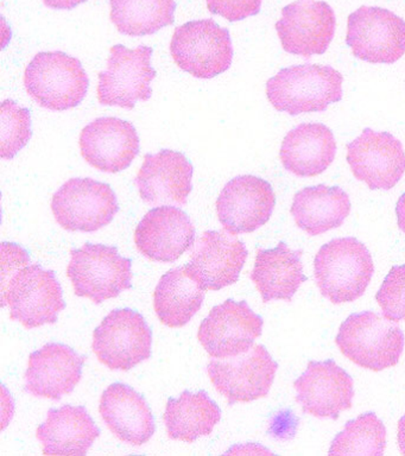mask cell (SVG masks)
<instances>
[{
    "label": "cell",
    "mask_w": 405,
    "mask_h": 456,
    "mask_svg": "<svg viewBox=\"0 0 405 456\" xmlns=\"http://www.w3.org/2000/svg\"><path fill=\"white\" fill-rule=\"evenodd\" d=\"M344 77L336 68L302 64L283 68L266 82V96L273 109L290 116L325 112L343 99Z\"/></svg>",
    "instance_id": "6da1fadb"
},
{
    "label": "cell",
    "mask_w": 405,
    "mask_h": 456,
    "mask_svg": "<svg viewBox=\"0 0 405 456\" xmlns=\"http://www.w3.org/2000/svg\"><path fill=\"white\" fill-rule=\"evenodd\" d=\"M375 273L371 253L358 239L337 238L323 245L314 259V277L323 297L333 305L357 301Z\"/></svg>",
    "instance_id": "7a4b0ae2"
},
{
    "label": "cell",
    "mask_w": 405,
    "mask_h": 456,
    "mask_svg": "<svg viewBox=\"0 0 405 456\" xmlns=\"http://www.w3.org/2000/svg\"><path fill=\"white\" fill-rule=\"evenodd\" d=\"M337 348L362 369L380 372L396 366L404 351L405 338L397 322L379 314H352L336 338Z\"/></svg>",
    "instance_id": "3957f363"
},
{
    "label": "cell",
    "mask_w": 405,
    "mask_h": 456,
    "mask_svg": "<svg viewBox=\"0 0 405 456\" xmlns=\"http://www.w3.org/2000/svg\"><path fill=\"white\" fill-rule=\"evenodd\" d=\"M2 303L10 319L27 330L54 324L66 308L61 284L54 271L29 264L2 281Z\"/></svg>",
    "instance_id": "277c9868"
},
{
    "label": "cell",
    "mask_w": 405,
    "mask_h": 456,
    "mask_svg": "<svg viewBox=\"0 0 405 456\" xmlns=\"http://www.w3.org/2000/svg\"><path fill=\"white\" fill-rule=\"evenodd\" d=\"M24 87L44 109L63 112L84 102L90 78L77 57L62 52H44L28 64Z\"/></svg>",
    "instance_id": "5b68a950"
},
{
    "label": "cell",
    "mask_w": 405,
    "mask_h": 456,
    "mask_svg": "<svg viewBox=\"0 0 405 456\" xmlns=\"http://www.w3.org/2000/svg\"><path fill=\"white\" fill-rule=\"evenodd\" d=\"M131 267L133 262L120 256L115 246L87 242L70 251L67 276L77 297L90 298L95 305H101L133 287Z\"/></svg>",
    "instance_id": "8992f818"
},
{
    "label": "cell",
    "mask_w": 405,
    "mask_h": 456,
    "mask_svg": "<svg viewBox=\"0 0 405 456\" xmlns=\"http://www.w3.org/2000/svg\"><path fill=\"white\" fill-rule=\"evenodd\" d=\"M170 53L177 67L191 77L213 78L232 64V39L213 20L188 21L174 31Z\"/></svg>",
    "instance_id": "52a82bcc"
},
{
    "label": "cell",
    "mask_w": 405,
    "mask_h": 456,
    "mask_svg": "<svg viewBox=\"0 0 405 456\" xmlns=\"http://www.w3.org/2000/svg\"><path fill=\"white\" fill-rule=\"evenodd\" d=\"M151 57L150 46L129 49L122 45H113L108 67L99 74V103L133 110L138 102H148L151 98L150 84L156 77Z\"/></svg>",
    "instance_id": "ba28073f"
},
{
    "label": "cell",
    "mask_w": 405,
    "mask_h": 456,
    "mask_svg": "<svg viewBox=\"0 0 405 456\" xmlns=\"http://www.w3.org/2000/svg\"><path fill=\"white\" fill-rule=\"evenodd\" d=\"M52 210L66 231L92 233L112 223L119 205L109 184L93 178H70L53 196Z\"/></svg>",
    "instance_id": "9c48e42d"
},
{
    "label": "cell",
    "mask_w": 405,
    "mask_h": 456,
    "mask_svg": "<svg viewBox=\"0 0 405 456\" xmlns=\"http://www.w3.org/2000/svg\"><path fill=\"white\" fill-rule=\"evenodd\" d=\"M152 331L136 310L116 309L93 333V349L99 362L112 370H133L151 356Z\"/></svg>",
    "instance_id": "30bf717a"
},
{
    "label": "cell",
    "mask_w": 405,
    "mask_h": 456,
    "mask_svg": "<svg viewBox=\"0 0 405 456\" xmlns=\"http://www.w3.org/2000/svg\"><path fill=\"white\" fill-rule=\"evenodd\" d=\"M279 363L263 345H254L247 352L226 359H213L207 373L215 390L236 403L257 401L269 395Z\"/></svg>",
    "instance_id": "8fae6325"
},
{
    "label": "cell",
    "mask_w": 405,
    "mask_h": 456,
    "mask_svg": "<svg viewBox=\"0 0 405 456\" xmlns=\"http://www.w3.org/2000/svg\"><path fill=\"white\" fill-rule=\"evenodd\" d=\"M346 43L359 60L393 64L405 53V20L383 7H359L348 17Z\"/></svg>",
    "instance_id": "7c38bea8"
},
{
    "label": "cell",
    "mask_w": 405,
    "mask_h": 456,
    "mask_svg": "<svg viewBox=\"0 0 405 456\" xmlns=\"http://www.w3.org/2000/svg\"><path fill=\"white\" fill-rule=\"evenodd\" d=\"M332 6L322 0H296L284 6L276 23L280 45L287 53L311 59L328 50L336 34Z\"/></svg>",
    "instance_id": "4fadbf2b"
},
{
    "label": "cell",
    "mask_w": 405,
    "mask_h": 456,
    "mask_svg": "<svg viewBox=\"0 0 405 456\" xmlns=\"http://www.w3.org/2000/svg\"><path fill=\"white\" fill-rule=\"evenodd\" d=\"M263 319L247 301L227 299L215 305L198 327V341L215 359H226L247 352L262 335Z\"/></svg>",
    "instance_id": "5bb4252c"
},
{
    "label": "cell",
    "mask_w": 405,
    "mask_h": 456,
    "mask_svg": "<svg viewBox=\"0 0 405 456\" xmlns=\"http://www.w3.org/2000/svg\"><path fill=\"white\" fill-rule=\"evenodd\" d=\"M346 159L354 177L371 191H391L405 173L403 144L389 132L365 128L348 142Z\"/></svg>",
    "instance_id": "9a60e30c"
},
{
    "label": "cell",
    "mask_w": 405,
    "mask_h": 456,
    "mask_svg": "<svg viewBox=\"0 0 405 456\" xmlns=\"http://www.w3.org/2000/svg\"><path fill=\"white\" fill-rule=\"evenodd\" d=\"M276 206L271 184L254 175L227 182L218 200L216 214L223 230L233 235L252 233L264 226Z\"/></svg>",
    "instance_id": "2e32d148"
},
{
    "label": "cell",
    "mask_w": 405,
    "mask_h": 456,
    "mask_svg": "<svg viewBox=\"0 0 405 456\" xmlns=\"http://www.w3.org/2000/svg\"><path fill=\"white\" fill-rule=\"evenodd\" d=\"M247 256V246L236 235L225 230L206 231L184 266L205 290L219 291L237 283Z\"/></svg>",
    "instance_id": "e0dca14e"
},
{
    "label": "cell",
    "mask_w": 405,
    "mask_h": 456,
    "mask_svg": "<svg viewBox=\"0 0 405 456\" xmlns=\"http://www.w3.org/2000/svg\"><path fill=\"white\" fill-rule=\"evenodd\" d=\"M294 387L302 410L316 419H336L341 412L352 408L353 379L334 360L309 362Z\"/></svg>",
    "instance_id": "ac0fdd59"
},
{
    "label": "cell",
    "mask_w": 405,
    "mask_h": 456,
    "mask_svg": "<svg viewBox=\"0 0 405 456\" xmlns=\"http://www.w3.org/2000/svg\"><path fill=\"white\" fill-rule=\"evenodd\" d=\"M81 156L102 173L127 169L140 153V137L130 121L115 117L98 118L86 125L79 139Z\"/></svg>",
    "instance_id": "d6986e66"
},
{
    "label": "cell",
    "mask_w": 405,
    "mask_h": 456,
    "mask_svg": "<svg viewBox=\"0 0 405 456\" xmlns=\"http://www.w3.org/2000/svg\"><path fill=\"white\" fill-rule=\"evenodd\" d=\"M138 251L152 262L173 263L195 244V227L182 209L161 206L149 210L134 231Z\"/></svg>",
    "instance_id": "ffe728a7"
},
{
    "label": "cell",
    "mask_w": 405,
    "mask_h": 456,
    "mask_svg": "<svg viewBox=\"0 0 405 456\" xmlns=\"http://www.w3.org/2000/svg\"><path fill=\"white\" fill-rule=\"evenodd\" d=\"M84 355L63 344L45 345L31 353L24 374V390L37 398L61 401L72 394L83 377Z\"/></svg>",
    "instance_id": "44dd1931"
},
{
    "label": "cell",
    "mask_w": 405,
    "mask_h": 456,
    "mask_svg": "<svg viewBox=\"0 0 405 456\" xmlns=\"http://www.w3.org/2000/svg\"><path fill=\"white\" fill-rule=\"evenodd\" d=\"M193 166L173 150L148 153L134 184L142 200L151 206H184L193 189Z\"/></svg>",
    "instance_id": "7402d4cb"
},
{
    "label": "cell",
    "mask_w": 405,
    "mask_h": 456,
    "mask_svg": "<svg viewBox=\"0 0 405 456\" xmlns=\"http://www.w3.org/2000/svg\"><path fill=\"white\" fill-rule=\"evenodd\" d=\"M99 413L109 430L124 444L141 447L154 436L156 424L150 406L129 385H109L102 392Z\"/></svg>",
    "instance_id": "603a6c76"
},
{
    "label": "cell",
    "mask_w": 405,
    "mask_h": 456,
    "mask_svg": "<svg viewBox=\"0 0 405 456\" xmlns=\"http://www.w3.org/2000/svg\"><path fill=\"white\" fill-rule=\"evenodd\" d=\"M336 155V142L325 124L304 123L288 132L279 150L284 169L298 177L325 173Z\"/></svg>",
    "instance_id": "cb8c5ba5"
},
{
    "label": "cell",
    "mask_w": 405,
    "mask_h": 456,
    "mask_svg": "<svg viewBox=\"0 0 405 456\" xmlns=\"http://www.w3.org/2000/svg\"><path fill=\"white\" fill-rule=\"evenodd\" d=\"M99 436L101 429L85 406L49 410L36 431L45 455H86Z\"/></svg>",
    "instance_id": "d4e9b609"
},
{
    "label": "cell",
    "mask_w": 405,
    "mask_h": 456,
    "mask_svg": "<svg viewBox=\"0 0 405 456\" xmlns=\"http://www.w3.org/2000/svg\"><path fill=\"white\" fill-rule=\"evenodd\" d=\"M302 253V249L294 251L283 241L273 248H258L251 281L261 294L263 302L293 299L301 285L307 281Z\"/></svg>",
    "instance_id": "484cf974"
},
{
    "label": "cell",
    "mask_w": 405,
    "mask_h": 456,
    "mask_svg": "<svg viewBox=\"0 0 405 456\" xmlns=\"http://www.w3.org/2000/svg\"><path fill=\"white\" fill-rule=\"evenodd\" d=\"M290 213L298 228L316 237L344 223L351 213L350 196L340 187H307L295 194Z\"/></svg>",
    "instance_id": "4316f807"
},
{
    "label": "cell",
    "mask_w": 405,
    "mask_h": 456,
    "mask_svg": "<svg viewBox=\"0 0 405 456\" xmlns=\"http://www.w3.org/2000/svg\"><path fill=\"white\" fill-rule=\"evenodd\" d=\"M163 419L172 440L193 444L212 434L222 419V410L206 391H183L179 398L168 399Z\"/></svg>",
    "instance_id": "83f0119b"
},
{
    "label": "cell",
    "mask_w": 405,
    "mask_h": 456,
    "mask_svg": "<svg viewBox=\"0 0 405 456\" xmlns=\"http://www.w3.org/2000/svg\"><path fill=\"white\" fill-rule=\"evenodd\" d=\"M206 291L186 266L163 274L154 292V308L161 323L181 328L190 322L204 303Z\"/></svg>",
    "instance_id": "f1b7e54d"
},
{
    "label": "cell",
    "mask_w": 405,
    "mask_h": 456,
    "mask_svg": "<svg viewBox=\"0 0 405 456\" xmlns=\"http://www.w3.org/2000/svg\"><path fill=\"white\" fill-rule=\"evenodd\" d=\"M109 18L120 34L143 37L175 20V0H109Z\"/></svg>",
    "instance_id": "f546056e"
},
{
    "label": "cell",
    "mask_w": 405,
    "mask_h": 456,
    "mask_svg": "<svg viewBox=\"0 0 405 456\" xmlns=\"http://www.w3.org/2000/svg\"><path fill=\"white\" fill-rule=\"evenodd\" d=\"M386 428L375 412H366L347 422L344 430L334 438L329 455L384 454Z\"/></svg>",
    "instance_id": "4dcf8cb0"
},
{
    "label": "cell",
    "mask_w": 405,
    "mask_h": 456,
    "mask_svg": "<svg viewBox=\"0 0 405 456\" xmlns=\"http://www.w3.org/2000/svg\"><path fill=\"white\" fill-rule=\"evenodd\" d=\"M31 135L33 130L29 110L20 106L13 100H4L0 113V157L3 159H12L20 150L26 148Z\"/></svg>",
    "instance_id": "1f68e13d"
},
{
    "label": "cell",
    "mask_w": 405,
    "mask_h": 456,
    "mask_svg": "<svg viewBox=\"0 0 405 456\" xmlns=\"http://www.w3.org/2000/svg\"><path fill=\"white\" fill-rule=\"evenodd\" d=\"M383 316L393 322H405V264L389 271L376 295Z\"/></svg>",
    "instance_id": "d6a6232c"
},
{
    "label": "cell",
    "mask_w": 405,
    "mask_h": 456,
    "mask_svg": "<svg viewBox=\"0 0 405 456\" xmlns=\"http://www.w3.org/2000/svg\"><path fill=\"white\" fill-rule=\"evenodd\" d=\"M212 14L239 21L261 12L263 0H206Z\"/></svg>",
    "instance_id": "836d02e7"
},
{
    "label": "cell",
    "mask_w": 405,
    "mask_h": 456,
    "mask_svg": "<svg viewBox=\"0 0 405 456\" xmlns=\"http://www.w3.org/2000/svg\"><path fill=\"white\" fill-rule=\"evenodd\" d=\"M88 0H44L45 5L53 10H73Z\"/></svg>",
    "instance_id": "e575fe53"
},
{
    "label": "cell",
    "mask_w": 405,
    "mask_h": 456,
    "mask_svg": "<svg viewBox=\"0 0 405 456\" xmlns=\"http://www.w3.org/2000/svg\"><path fill=\"white\" fill-rule=\"evenodd\" d=\"M397 223L398 227L405 233V192L398 199L396 205Z\"/></svg>",
    "instance_id": "d590c367"
},
{
    "label": "cell",
    "mask_w": 405,
    "mask_h": 456,
    "mask_svg": "<svg viewBox=\"0 0 405 456\" xmlns=\"http://www.w3.org/2000/svg\"><path fill=\"white\" fill-rule=\"evenodd\" d=\"M398 445H400L401 454L405 455V415L398 420Z\"/></svg>",
    "instance_id": "8d00e7d4"
}]
</instances>
